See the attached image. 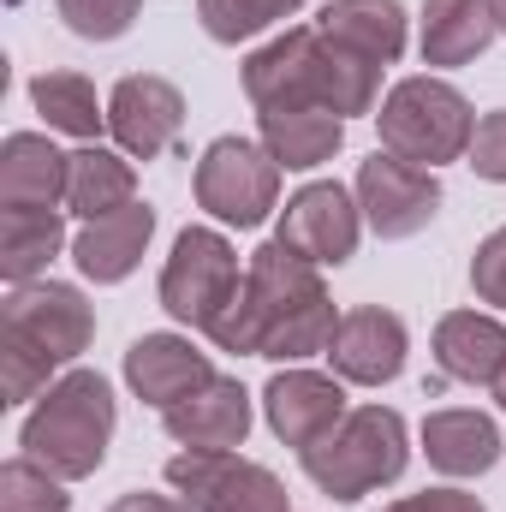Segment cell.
Returning a JSON list of instances; mask_svg holds the SVG:
<instances>
[{
    "instance_id": "obj_17",
    "label": "cell",
    "mask_w": 506,
    "mask_h": 512,
    "mask_svg": "<svg viewBox=\"0 0 506 512\" xmlns=\"http://www.w3.org/2000/svg\"><path fill=\"white\" fill-rule=\"evenodd\" d=\"M155 209L137 197L126 209H114V215H96V221H84L78 233H72V262H78V274L90 280V286H120L131 280L137 268H143V256L155 245Z\"/></svg>"
},
{
    "instance_id": "obj_23",
    "label": "cell",
    "mask_w": 506,
    "mask_h": 512,
    "mask_svg": "<svg viewBox=\"0 0 506 512\" xmlns=\"http://www.w3.org/2000/svg\"><path fill=\"white\" fill-rule=\"evenodd\" d=\"M137 203V161L114 143H78L72 149V179H66V215L96 221Z\"/></svg>"
},
{
    "instance_id": "obj_33",
    "label": "cell",
    "mask_w": 506,
    "mask_h": 512,
    "mask_svg": "<svg viewBox=\"0 0 506 512\" xmlns=\"http://www.w3.org/2000/svg\"><path fill=\"white\" fill-rule=\"evenodd\" d=\"M108 512H191L179 495H149V489H131V495H120Z\"/></svg>"
},
{
    "instance_id": "obj_8",
    "label": "cell",
    "mask_w": 506,
    "mask_h": 512,
    "mask_svg": "<svg viewBox=\"0 0 506 512\" xmlns=\"http://www.w3.org/2000/svg\"><path fill=\"white\" fill-rule=\"evenodd\" d=\"M0 340L12 346H30L42 352L48 364L72 370L90 340H96V304L72 286V280H24V286H6V304H0Z\"/></svg>"
},
{
    "instance_id": "obj_3",
    "label": "cell",
    "mask_w": 506,
    "mask_h": 512,
    "mask_svg": "<svg viewBox=\"0 0 506 512\" xmlns=\"http://www.w3.org/2000/svg\"><path fill=\"white\" fill-rule=\"evenodd\" d=\"M114 429H120L114 382H108L102 370L72 364L60 382L24 411V423H18V453H30L36 465H48V471L66 477V483H84V477H96V471L108 465Z\"/></svg>"
},
{
    "instance_id": "obj_27",
    "label": "cell",
    "mask_w": 506,
    "mask_h": 512,
    "mask_svg": "<svg viewBox=\"0 0 506 512\" xmlns=\"http://www.w3.org/2000/svg\"><path fill=\"white\" fill-rule=\"evenodd\" d=\"M0 512H72L66 477H54L30 453H12L0 465Z\"/></svg>"
},
{
    "instance_id": "obj_21",
    "label": "cell",
    "mask_w": 506,
    "mask_h": 512,
    "mask_svg": "<svg viewBox=\"0 0 506 512\" xmlns=\"http://www.w3.org/2000/svg\"><path fill=\"white\" fill-rule=\"evenodd\" d=\"M316 30L334 36L340 48L364 54L370 66H399L405 48H411V18L399 0H322L316 12Z\"/></svg>"
},
{
    "instance_id": "obj_18",
    "label": "cell",
    "mask_w": 506,
    "mask_h": 512,
    "mask_svg": "<svg viewBox=\"0 0 506 512\" xmlns=\"http://www.w3.org/2000/svg\"><path fill=\"white\" fill-rule=\"evenodd\" d=\"M72 155L48 131H6L0 143V209H66Z\"/></svg>"
},
{
    "instance_id": "obj_22",
    "label": "cell",
    "mask_w": 506,
    "mask_h": 512,
    "mask_svg": "<svg viewBox=\"0 0 506 512\" xmlns=\"http://www.w3.org/2000/svg\"><path fill=\"white\" fill-rule=\"evenodd\" d=\"M256 137L280 173H316L346 149V120L328 108H256Z\"/></svg>"
},
{
    "instance_id": "obj_7",
    "label": "cell",
    "mask_w": 506,
    "mask_h": 512,
    "mask_svg": "<svg viewBox=\"0 0 506 512\" xmlns=\"http://www.w3.org/2000/svg\"><path fill=\"white\" fill-rule=\"evenodd\" d=\"M280 161L262 149V137H239V131H221L203 155H197V173H191V197L197 209L215 221V227H233V233H256L262 221L280 215Z\"/></svg>"
},
{
    "instance_id": "obj_36",
    "label": "cell",
    "mask_w": 506,
    "mask_h": 512,
    "mask_svg": "<svg viewBox=\"0 0 506 512\" xmlns=\"http://www.w3.org/2000/svg\"><path fill=\"white\" fill-rule=\"evenodd\" d=\"M6 6H24V0H6Z\"/></svg>"
},
{
    "instance_id": "obj_34",
    "label": "cell",
    "mask_w": 506,
    "mask_h": 512,
    "mask_svg": "<svg viewBox=\"0 0 506 512\" xmlns=\"http://www.w3.org/2000/svg\"><path fill=\"white\" fill-rule=\"evenodd\" d=\"M489 399H495V411H506V370L489 382Z\"/></svg>"
},
{
    "instance_id": "obj_19",
    "label": "cell",
    "mask_w": 506,
    "mask_h": 512,
    "mask_svg": "<svg viewBox=\"0 0 506 512\" xmlns=\"http://www.w3.org/2000/svg\"><path fill=\"white\" fill-rule=\"evenodd\" d=\"M495 36H501L495 0H423V12H417V54L429 72L483 60L495 48Z\"/></svg>"
},
{
    "instance_id": "obj_16",
    "label": "cell",
    "mask_w": 506,
    "mask_h": 512,
    "mask_svg": "<svg viewBox=\"0 0 506 512\" xmlns=\"http://www.w3.org/2000/svg\"><path fill=\"white\" fill-rule=\"evenodd\" d=\"M417 441H423L429 471L447 477V483H477V477H489V471L501 465V447H506L501 423H495L489 411H477V405H441V411H429L423 429H417Z\"/></svg>"
},
{
    "instance_id": "obj_20",
    "label": "cell",
    "mask_w": 506,
    "mask_h": 512,
    "mask_svg": "<svg viewBox=\"0 0 506 512\" xmlns=\"http://www.w3.org/2000/svg\"><path fill=\"white\" fill-rule=\"evenodd\" d=\"M435 370L447 382L465 387H489L506 370V316L495 310H447L429 334Z\"/></svg>"
},
{
    "instance_id": "obj_26",
    "label": "cell",
    "mask_w": 506,
    "mask_h": 512,
    "mask_svg": "<svg viewBox=\"0 0 506 512\" xmlns=\"http://www.w3.org/2000/svg\"><path fill=\"white\" fill-rule=\"evenodd\" d=\"M304 6H316V0H197V24H203L209 42L239 48V42H256V36L280 30Z\"/></svg>"
},
{
    "instance_id": "obj_29",
    "label": "cell",
    "mask_w": 506,
    "mask_h": 512,
    "mask_svg": "<svg viewBox=\"0 0 506 512\" xmlns=\"http://www.w3.org/2000/svg\"><path fill=\"white\" fill-rule=\"evenodd\" d=\"M54 12L78 42H120L143 18V0H54Z\"/></svg>"
},
{
    "instance_id": "obj_2",
    "label": "cell",
    "mask_w": 506,
    "mask_h": 512,
    "mask_svg": "<svg viewBox=\"0 0 506 512\" xmlns=\"http://www.w3.org/2000/svg\"><path fill=\"white\" fill-rule=\"evenodd\" d=\"M239 84L251 108H328L340 120H358V114L376 120L381 108V66L322 36L316 18L286 24L262 48H251L239 66Z\"/></svg>"
},
{
    "instance_id": "obj_31",
    "label": "cell",
    "mask_w": 506,
    "mask_h": 512,
    "mask_svg": "<svg viewBox=\"0 0 506 512\" xmlns=\"http://www.w3.org/2000/svg\"><path fill=\"white\" fill-rule=\"evenodd\" d=\"M471 292H477V304H489L495 316H506V227H495L489 239H477V251H471Z\"/></svg>"
},
{
    "instance_id": "obj_28",
    "label": "cell",
    "mask_w": 506,
    "mask_h": 512,
    "mask_svg": "<svg viewBox=\"0 0 506 512\" xmlns=\"http://www.w3.org/2000/svg\"><path fill=\"white\" fill-rule=\"evenodd\" d=\"M203 512H292V495H286V483L268 465H256V459L239 453L233 471H227V483L209 495Z\"/></svg>"
},
{
    "instance_id": "obj_10",
    "label": "cell",
    "mask_w": 506,
    "mask_h": 512,
    "mask_svg": "<svg viewBox=\"0 0 506 512\" xmlns=\"http://www.w3.org/2000/svg\"><path fill=\"white\" fill-rule=\"evenodd\" d=\"M352 191H358L364 227L376 233L381 245L417 239V233H423V227L441 215V203H447V191H441V173H429V167H411V161H399V155H387V149H376L370 161H358V179H352Z\"/></svg>"
},
{
    "instance_id": "obj_9",
    "label": "cell",
    "mask_w": 506,
    "mask_h": 512,
    "mask_svg": "<svg viewBox=\"0 0 506 512\" xmlns=\"http://www.w3.org/2000/svg\"><path fill=\"white\" fill-rule=\"evenodd\" d=\"M364 209H358V191L352 185H340V179H310V185H298L286 203H280V215H274V239L286 245V251H298L304 262H316V268H346L358 245H364Z\"/></svg>"
},
{
    "instance_id": "obj_13",
    "label": "cell",
    "mask_w": 506,
    "mask_h": 512,
    "mask_svg": "<svg viewBox=\"0 0 506 512\" xmlns=\"http://www.w3.org/2000/svg\"><path fill=\"white\" fill-rule=\"evenodd\" d=\"M411 358V328L387 304H352L340 310V328L328 340V370L346 387H387L405 376Z\"/></svg>"
},
{
    "instance_id": "obj_30",
    "label": "cell",
    "mask_w": 506,
    "mask_h": 512,
    "mask_svg": "<svg viewBox=\"0 0 506 512\" xmlns=\"http://www.w3.org/2000/svg\"><path fill=\"white\" fill-rule=\"evenodd\" d=\"M465 167H471L483 185H506V108L477 114L471 149H465Z\"/></svg>"
},
{
    "instance_id": "obj_32",
    "label": "cell",
    "mask_w": 506,
    "mask_h": 512,
    "mask_svg": "<svg viewBox=\"0 0 506 512\" xmlns=\"http://www.w3.org/2000/svg\"><path fill=\"white\" fill-rule=\"evenodd\" d=\"M381 512H489V507H483V495H471L465 483H435V489H423V495L387 501Z\"/></svg>"
},
{
    "instance_id": "obj_5",
    "label": "cell",
    "mask_w": 506,
    "mask_h": 512,
    "mask_svg": "<svg viewBox=\"0 0 506 512\" xmlns=\"http://www.w3.org/2000/svg\"><path fill=\"white\" fill-rule=\"evenodd\" d=\"M471 131H477L471 96H465L453 78H441V72H411V78H399L376 108L381 149L399 155V161H411V167H429V173L465 161Z\"/></svg>"
},
{
    "instance_id": "obj_15",
    "label": "cell",
    "mask_w": 506,
    "mask_h": 512,
    "mask_svg": "<svg viewBox=\"0 0 506 512\" xmlns=\"http://www.w3.org/2000/svg\"><path fill=\"white\" fill-rule=\"evenodd\" d=\"M161 429L179 447H209V453H239L256 429V393L239 376H215L209 387H197L191 399L161 411Z\"/></svg>"
},
{
    "instance_id": "obj_1",
    "label": "cell",
    "mask_w": 506,
    "mask_h": 512,
    "mask_svg": "<svg viewBox=\"0 0 506 512\" xmlns=\"http://www.w3.org/2000/svg\"><path fill=\"white\" fill-rule=\"evenodd\" d=\"M334 328H340V310L322 268L286 251L280 239H268L245 256V286L227 304V316L209 328V346L233 358L310 364V358H328Z\"/></svg>"
},
{
    "instance_id": "obj_24",
    "label": "cell",
    "mask_w": 506,
    "mask_h": 512,
    "mask_svg": "<svg viewBox=\"0 0 506 512\" xmlns=\"http://www.w3.org/2000/svg\"><path fill=\"white\" fill-rule=\"evenodd\" d=\"M60 251H72L66 209H0V280L6 286L42 280Z\"/></svg>"
},
{
    "instance_id": "obj_12",
    "label": "cell",
    "mask_w": 506,
    "mask_h": 512,
    "mask_svg": "<svg viewBox=\"0 0 506 512\" xmlns=\"http://www.w3.org/2000/svg\"><path fill=\"white\" fill-rule=\"evenodd\" d=\"M108 137L131 161H161L185 137V90L161 72H131L108 90Z\"/></svg>"
},
{
    "instance_id": "obj_11",
    "label": "cell",
    "mask_w": 506,
    "mask_h": 512,
    "mask_svg": "<svg viewBox=\"0 0 506 512\" xmlns=\"http://www.w3.org/2000/svg\"><path fill=\"white\" fill-rule=\"evenodd\" d=\"M256 405H262V423L274 429V441L292 447V453H304V447H316L322 435H334V423L352 411L346 382H340L334 370H310V364H280V370L262 382Z\"/></svg>"
},
{
    "instance_id": "obj_35",
    "label": "cell",
    "mask_w": 506,
    "mask_h": 512,
    "mask_svg": "<svg viewBox=\"0 0 506 512\" xmlns=\"http://www.w3.org/2000/svg\"><path fill=\"white\" fill-rule=\"evenodd\" d=\"M495 18H501V36H506V0H495Z\"/></svg>"
},
{
    "instance_id": "obj_6",
    "label": "cell",
    "mask_w": 506,
    "mask_h": 512,
    "mask_svg": "<svg viewBox=\"0 0 506 512\" xmlns=\"http://www.w3.org/2000/svg\"><path fill=\"white\" fill-rule=\"evenodd\" d=\"M245 286V262H239V245L227 239V227H185L173 239V251L161 262V280H155V298L161 310L185 328V334H209L227 304L239 298Z\"/></svg>"
},
{
    "instance_id": "obj_14",
    "label": "cell",
    "mask_w": 506,
    "mask_h": 512,
    "mask_svg": "<svg viewBox=\"0 0 506 512\" xmlns=\"http://www.w3.org/2000/svg\"><path fill=\"white\" fill-rule=\"evenodd\" d=\"M120 376H126L131 399H143L149 411H167V405L191 399L197 387H209L221 370L185 328H161V334H137L131 340Z\"/></svg>"
},
{
    "instance_id": "obj_4",
    "label": "cell",
    "mask_w": 506,
    "mask_h": 512,
    "mask_svg": "<svg viewBox=\"0 0 506 512\" xmlns=\"http://www.w3.org/2000/svg\"><path fill=\"white\" fill-rule=\"evenodd\" d=\"M411 465V429L393 405H352L334 435H322L316 447L298 453V471L340 507L376 495V489H393Z\"/></svg>"
},
{
    "instance_id": "obj_25",
    "label": "cell",
    "mask_w": 506,
    "mask_h": 512,
    "mask_svg": "<svg viewBox=\"0 0 506 512\" xmlns=\"http://www.w3.org/2000/svg\"><path fill=\"white\" fill-rule=\"evenodd\" d=\"M30 108L42 114L48 131L78 137V143H102V131H108V102L96 96V84L84 72H66V66L30 78Z\"/></svg>"
}]
</instances>
